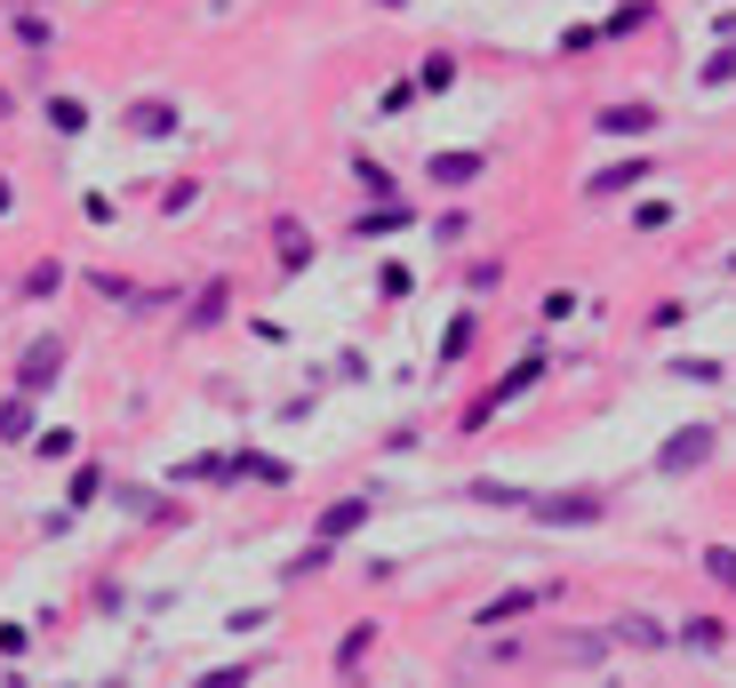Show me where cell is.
<instances>
[{
	"label": "cell",
	"mask_w": 736,
	"mask_h": 688,
	"mask_svg": "<svg viewBox=\"0 0 736 688\" xmlns=\"http://www.w3.org/2000/svg\"><path fill=\"white\" fill-rule=\"evenodd\" d=\"M681 640H688V648H705V657H721V648H728V625H721V616H688Z\"/></svg>",
	"instance_id": "obj_27"
},
{
	"label": "cell",
	"mask_w": 736,
	"mask_h": 688,
	"mask_svg": "<svg viewBox=\"0 0 736 688\" xmlns=\"http://www.w3.org/2000/svg\"><path fill=\"white\" fill-rule=\"evenodd\" d=\"M73 449H81V440L64 432V425H49V432H32V457H41V465H64V457H73Z\"/></svg>",
	"instance_id": "obj_31"
},
{
	"label": "cell",
	"mask_w": 736,
	"mask_h": 688,
	"mask_svg": "<svg viewBox=\"0 0 736 688\" xmlns=\"http://www.w3.org/2000/svg\"><path fill=\"white\" fill-rule=\"evenodd\" d=\"M64 368H73V344L64 336H24L17 344V393H56Z\"/></svg>",
	"instance_id": "obj_2"
},
{
	"label": "cell",
	"mask_w": 736,
	"mask_h": 688,
	"mask_svg": "<svg viewBox=\"0 0 736 688\" xmlns=\"http://www.w3.org/2000/svg\"><path fill=\"white\" fill-rule=\"evenodd\" d=\"M649 153H632V160H617V168H600V177H585V200H624V192H641L649 185Z\"/></svg>",
	"instance_id": "obj_10"
},
{
	"label": "cell",
	"mask_w": 736,
	"mask_h": 688,
	"mask_svg": "<svg viewBox=\"0 0 736 688\" xmlns=\"http://www.w3.org/2000/svg\"><path fill=\"white\" fill-rule=\"evenodd\" d=\"M400 9H409V0H377V17H400Z\"/></svg>",
	"instance_id": "obj_41"
},
{
	"label": "cell",
	"mask_w": 736,
	"mask_h": 688,
	"mask_svg": "<svg viewBox=\"0 0 736 688\" xmlns=\"http://www.w3.org/2000/svg\"><path fill=\"white\" fill-rule=\"evenodd\" d=\"M224 313H232V281H224V272H209V281L192 289V304H185V336H209Z\"/></svg>",
	"instance_id": "obj_9"
},
{
	"label": "cell",
	"mask_w": 736,
	"mask_h": 688,
	"mask_svg": "<svg viewBox=\"0 0 736 688\" xmlns=\"http://www.w3.org/2000/svg\"><path fill=\"white\" fill-rule=\"evenodd\" d=\"M409 217H417V209H409V200L392 192V200H368V209L353 217V232H360V240H385V232H400V225H409Z\"/></svg>",
	"instance_id": "obj_14"
},
{
	"label": "cell",
	"mask_w": 736,
	"mask_h": 688,
	"mask_svg": "<svg viewBox=\"0 0 736 688\" xmlns=\"http://www.w3.org/2000/svg\"><path fill=\"white\" fill-rule=\"evenodd\" d=\"M617 640H624V648H664V625H656V616H624Z\"/></svg>",
	"instance_id": "obj_32"
},
{
	"label": "cell",
	"mask_w": 736,
	"mask_h": 688,
	"mask_svg": "<svg viewBox=\"0 0 736 688\" xmlns=\"http://www.w3.org/2000/svg\"><path fill=\"white\" fill-rule=\"evenodd\" d=\"M9 113H17V96H9V88H0V121H9Z\"/></svg>",
	"instance_id": "obj_42"
},
{
	"label": "cell",
	"mask_w": 736,
	"mask_h": 688,
	"mask_svg": "<svg viewBox=\"0 0 736 688\" xmlns=\"http://www.w3.org/2000/svg\"><path fill=\"white\" fill-rule=\"evenodd\" d=\"M169 480H177V489H185V480H192V489H217V480H232V465H224L217 449H192V457L169 465Z\"/></svg>",
	"instance_id": "obj_15"
},
{
	"label": "cell",
	"mask_w": 736,
	"mask_h": 688,
	"mask_svg": "<svg viewBox=\"0 0 736 688\" xmlns=\"http://www.w3.org/2000/svg\"><path fill=\"white\" fill-rule=\"evenodd\" d=\"M649 17H656V9H649V0H624V9H617L609 24H600V32H609V41H624V32H641Z\"/></svg>",
	"instance_id": "obj_33"
},
{
	"label": "cell",
	"mask_w": 736,
	"mask_h": 688,
	"mask_svg": "<svg viewBox=\"0 0 736 688\" xmlns=\"http://www.w3.org/2000/svg\"><path fill=\"white\" fill-rule=\"evenodd\" d=\"M728 81H736V41H728V49L705 64V88H728Z\"/></svg>",
	"instance_id": "obj_38"
},
{
	"label": "cell",
	"mask_w": 736,
	"mask_h": 688,
	"mask_svg": "<svg viewBox=\"0 0 736 688\" xmlns=\"http://www.w3.org/2000/svg\"><path fill=\"white\" fill-rule=\"evenodd\" d=\"M464 281H473V289H481V296H488V289H496V281H505V264H496V257H481V264H473V272H464Z\"/></svg>",
	"instance_id": "obj_39"
},
{
	"label": "cell",
	"mask_w": 736,
	"mask_h": 688,
	"mask_svg": "<svg viewBox=\"0 0 736 688\" xmlns=\"http://www.w3.org/2000/svg\"><path fill=\"white\" fill-rule=\"evenodd\" d=\"M528 521H545V529H600V521H609V497H600V489H553V497H528Z\"/></svg>",
	"instance_id": "obj_1"
},
{
	"label": "cell",
	"mask_w": 736,
	"mask_h": 688,
	"mask_svg": "<svg viewBox=\"0 0 736 688\" xmlns=\"http://www.w3.org/2000/svg\"><path fill=\"white\" fill-rule=\"evenodd\" d=\"M368 521H377V497H368V489H353V497H337V504H320V512H313V536H328V544H353Z\"/></svg>",
	"instance_id": "obj_6"
},
{
	"label": "cell",
	"mask_w": 736,
	"mask_h": 688,
	"mask_svg": "<svg viewBox=\"0 0 736 688\" xmlns=\"http://www.w3.org/2000/svg\"><path fill=\"white\" fill-rule=\"evenodd\" d=\"M41 432V393H9L0 400V449H32Z\"/></svg>",
	"instance_id": "obj_11"
},
{
	"label": "cell",
	"mask_w": 736,
	"mask_h": 688,
	"mask_svg": "<svg viewBox=\"0 0 736 688\" xmlns=\"http://www.w3.org/2000/svg\"><path fill=\"white\" fill-rule=\"evenodd\" d=\"M9 32H17V49H32V56L56 49V24H49V17H32V9H17V17H9Z\"/></svg>",
	"instance_id": "obj_21"
},
{
	"label": "cell",
	"mask_w": 736,
	"mask_h": 688,
	"mask_svg": "<svg viewBox=\"0 0 736 688\" xmlns=\"http://www.w3.org/2000/svg\"><path fill=\"white\" fill-rule=\"evenodd\" d=\"M105 489H113V480H105V465L88 457V465H73V489H64V504H73V512H88V504L105 497Z\"/></svg>",
	"instance_id": "obj_19"
},
{
	"label": "cell",
	"mask_w": 736,
	"mask_h": 688,
	"mask_svg": "<svg viewBox=\"0 0 736 688\" xmlns=\"http://www.w3.org/2000/svg\"><path fill=\"white\" fill-rule=\"evenodd\" d=\"M728 272H736V257H728Z\"/></svg>",
	"instance_id": "obj_43"
},
{
	"label": "cell",
	"mask_w": 736,
	"mask_h": 688,
	"mask_svg": "<svg viewBox=\"0 0 736 688\" xmlns=\"http://www.w3.org/2000/svg\"><path fill=\"white\" fill-rule=\"evenodd\" d=\"M417 88H424V96H449V88H456V56H449V49L424 56V64H417Z\"/></svg>",
	"instance_id": "obj_26"
},
{
	"label": "cell",
	"mask_w": 736,
	"mask_h": 688,
	"mask_svg": "<svg viewBox=\"0 0 736 688\" xmlns=\"http://www.w3.org/2000/svg\"><path fill=\"white\" fill-rule=\"evenodd\" d=\"M473 344H481V321H473V313H456V321L441 329V353H432V361H441V368H456L464 353H473Z\"/></svg>",
	"instance_id": "obj_18"
},
{
	"label": "cell",
	"mask_w": 736,
	"mask_h": 688,
	"mask_svg": "<svg viewBox=\"0 0 736 688\" xmlns=\"http://www.w3.org/2000/svg\"><path fill=\"white\" fill-rule=\"evenodd\" d=\"M24 640H32L24 625H0V657H24Z\"/></svg>",
	"instance_id": "obj_40"
},
{
	"label": "cell",
	"mask_w": 736,
	"mask_h": 688,
	"mask_svg": "<svg viewBox=\"0 0 736 688\" xmlns=\"http://www.w3.org/2000/svg\"><path fill=\"white\" fill-rule=\"evenodd\" d=\"M528 608H545V593H496V601H481V608H473V625H481V633H496V625H513V616H528Z\"/></svg>",
	"instance_id": "obj_17"
},
{
	"label": "cell",
	"mask_w": 736,
	"mask_h": 688,
	"mask_svg": "<svg viewBox=\"0 0 736 688\" xmlns=\"http://www.w3.org/2000/svg\"><path fill=\"white\" fill-rule=\"evenodd\" d=\"M464 497H473V504H496V512H528V489H513V480H473Z\"/></svg>",
	"instance_id": "obj_23"
},
{
	"label": "cell",
	"mask_w": 736,
	"mask_h": 688,
	"mask_svg": "<svg viewBox=\"0 0 736 688\" xmlns=\"http://www.w3.org/2000/svg\"><path fill=\"white\" fill-rule=\"evenodd\" d=\"M224 465H232V480H256V489H296V465L281 449H232Z\"/></svg>",
	"instance_id": "obj_8"
},
{
	"label": "cell",
	"mask_w": 736,
	"mask_h": 688,
	"mask_svg": "<svg viewBox=\"0 0 736 688\" xmlns=\"http://www.w3.org/2000/svg\"><path fill=\"white\" fill-rule=\"evenodd\" d=\"M353 177L368 185V200H392V192H400V185H392V168H385L377 153H353Z\"/></svg>",
	"instance_id": "obj_25"
},
{
	"label": "cell",
	"mask_w": 736,
	"mask_h": 688,
	"mask_svg": "<svg viewBox=\"0 0 736 688\" xmlns=\"http://www.w3.org/2000/svg\"><path fill=\"white\" fill-rule=\"evenodd\" d=\"M313 232H305V217H296V209H281L273 217V264H281V281H305V272H313Z\"/></svg>",
	"instance_id": "obj_5"
},
{
	"label": "cell",
	"mask_w": 736,
	"mask_h": 688,
	"mask_svg": "<svg viewBox=\"0 0 736 688\" xmlns=\"http://www.w3.org/2000/svg\"><path fill=\"white\" fill-rule=\"evenodd\" d=\"M328 553H337V544H328V536H313L305 553H296V561L281 569V584H305V576H320V569H328Z\"/></svg>",
	"instance_id": "obj_29"
},
{
	"label": "cell",
	"mask_w": 736,
	"mask_h": 688,
	"mask_svg": "<svg viewBox=\"0 0 736 688\" xmlns=\"http://www.w3.org/2000/svg\"><path fill=\"white\" fill-rule=\"evenodd\" d=\"M192 200H200V185L185 177V185H169V192H160V217H185V209H192Z\"/></svg>",
	"instance_id": "obj_37"
},
{
	"label": "cell",
	"mask_w": 736,
	"mask_h": 688,
	"mask_svg": "<svg viewBox=\"0 0 736 688\" xmlns=\"http://www.w3.org/2000/svg\"><path fill=\"white\" fill-rule=\"evenodd\" d=\"M377 272H385V281H377V289H385V304H400V296L417 289V264H400V257H392V264H377Z\"/></svg>",
	"instance_id": "obj_34"
},
{
	"label": "cell",
	"mask_w": 736,
	"mask_h": 688,
	"mask_svg": "<svg viewBox=\"0 0 736 688\" xmlns=\"http://www.w3.org/2000/svg\"><path fill=\"white\" fill-rule=\"evenodd\" d=\"M120 128L145 136V145H169V136H185V105H169V96H128Z\"/></svg>",
	"instance_id": "obj_4"
},
{
	"label": "cell",
	"mask_w": 736,
	"mask_h": 688,
	"mask_svg": "<svg viewBox=\"0 0 736 688\" xmlns=\"http://www.w3.org/2000/svg\"><path fill=\"white\" fill-rule=\"evenodd\" d=\"M113 512H128V521H153V529H177V504L160 497V489H145V480H113Z\"/></svg>",
	"instance_id": "obj_7"
},
{
	"label": "cell",
	"mask_w": 736,
	"mask_h": 688,
	"mask_svg": "<svg viewBox=\"0 0 736 688\" xmlns=\"http://www.w3.org/2000/svg\"><path fill=\"white\" fill-rule=\"evenodd\" d=\"M481 168H488V153H432V185L464 192V185H481Z\"/></svg>",
	"instance_id": "obj_16"
},
{
	"label": "cell",
	"mask_w": 736,
	"mask_h": 688,
	"mask_svg": "<svg viewBox=\"0 0 736 688\" xmlns=\"http://www.w3.org/2000/svg\"><path fill=\"white\" fill-rule=\"evenodd\" d=\"M592 128L600 136H656V105H600Z\"/></svg>",
	"instance_id": "obj_13"
},
{
	"label": "cell",
	"mask_w": 736,
	"mask_h": 688,
	"mask_svg": "<svg viewBox=\"0 0 736 688\" xmlns=\"http://www.w3.org/2000/svg\"><path fill=\"white\" fill-rule=\"evenodd\" d=\"M713 449H721V432H713V425H681V432H664V440H656V472H664V480H688Z\"/></svg>",
	"instance_id": "obj_3"
},
{
	"label": "cell",
	"mask_w": 736,
	"mask_h": 688,
	"mask_svg": "<svg viewBox=\"0 0 736 688\" xmlns=\"http://www.w3.org/2000/svg\"><path fill=\"white\" fill-rule=\"evenodd\" d=\"M368 648H377V616L345 625V640H337V657H328V673H337V680H360V673H368Z\"/></svg>",
	"instance_id": "obj_12"
},
{
	"label": "cell",
	"mask_w": 736,
	"mask_h": 688,
	"mask_svg": "<svg viewBox=\"0 0 736 688\" xmlns=\"http://www.w3.org/2000/svg\"><path fill=\"white\" fill-rule=\"evenodd\" d=\"M681 385H721V361H673Z\"/></svg>",
	"instance_id": "obj_36"
},
{
	"label": "cell",
	"mask_w": 736,
	"mask_h": 688,
	"mask_svg": "<svg viewBox=\"0 0 736 688\" xmlns=\"http://www.w3.org/2000/svg\"><path fill=\"white\" fill-rule=\"evenodd\" d=\"M264 680V657H241V665H217V673H200V688H249Z\"/></svg>",
	"instance_id": "obj_30"
},
{
	"label": "cell",
	"mask_w": 736,
	"mask_h": 688,
	"mask_svg": "<svg viewBox=\"0 0 736 688\" xmlns=\"http://www.w3.org/2000/svg\"><path fill=\"white\" fill-rule=\"evenodd\" d=\"M49 128L56 136H88V105L81 96H49Z\"/></svg>",
	"instance_id": "obj_28"
},
{
	"label": "cell",
	"mask_w": 736,
	"mask_h": 688,
	"mask_svg": "<svg viewBox=\"0 0 736 688\" xmlns=\"http://www.w3.org/2000/svg\"><path fill=\"white\" fill-rule=\"evenodd\" d=\"M56 289H64V264H56V257L24 264V281H17V296H32V304H41V296H56Z\"/></svg>",
	"instance_id": "obj_22"
},
{
	"label": "cell",
	"mask_w": 736,
	"mask_h": 688,
	"mask_svg": "<svg viewBox=\"0 0 736 688\" xmlns=\"http://www.w3.org/2000/svg\"><path fill=\"white\" fill-rule=\"evenodd\" d=\"M705 576L721 584V593H736V553L728 544H705Z\"/></svg>",
	"instance_id": "obj_35"
},
{
	"label": "cell",
	"mask_w": 736,
	"mask_h": 688,
	"mask_svg": "<svg viewBox=\"0 0 736 688\" xmlns=\"http://www.w3.org/2000/svg\"><path fill=\"white\" fill-rule=\"evenodd\" d=\"M537 376H545V353H528L521 368H505V376H496V385H488V393H496V400H505V408H513V400H521L528 385H537Z\"/></svg>",
	"instance_id": "obj_20"
},
{
	"label": "cell",
	"mask_w": 736,
	"mask_h": 688,
	"mask_svg": "<svg viewBox=\"0 0 736 688\" xmlns=\"http://www.w3.org/2000/svg\"><path fill=\"white\" fill-rule=\"evenodd\" d=\"M496 417H505V400H496V393H488V385H481V393H473V400H464V417H456V432H488V425H496Z\"/></svg>",
	"instance_id": "obj_24"
}]
</instances>
